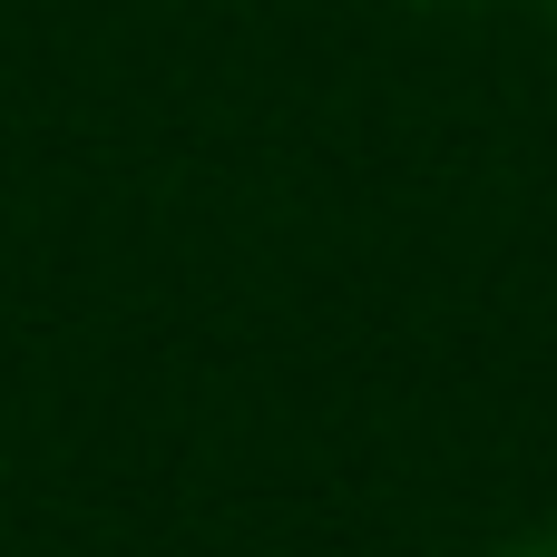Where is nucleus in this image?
Instances as JSON below:
<instances>
[{"instance_id":"f257e3e1","label":"nucleus","mask_w":557,"mask_h":557,"mask_svg":"<svg viewBox=\"0 0 557 557\" xmlns=\"http://www.w3.org/2000/svg\"><path fill=\"white\" fill-rule=\"evenodd\" d=\"M509 557H557V529H539V539H519Z\"/></svg>"}]
</instances>
